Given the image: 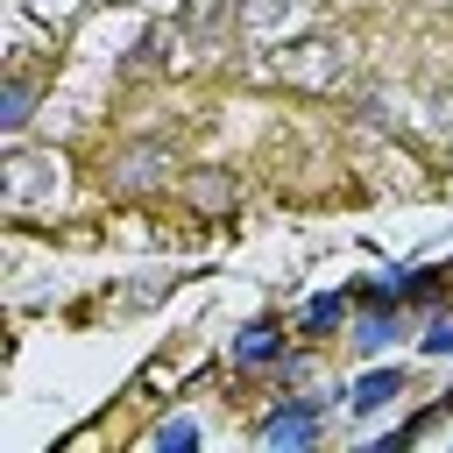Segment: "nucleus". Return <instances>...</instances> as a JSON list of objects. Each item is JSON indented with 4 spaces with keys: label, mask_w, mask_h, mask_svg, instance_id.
<instances>
[{
    "label": "nucleus",
    "mask_w": 453,
    "mask_h": 453,
    "mask_svg": "<svg viewBox=\"0 0 453 453\" xmlns=\"http://www.w3.org/2000/svg\"><path fill=\"white\" fill-rule=\"evenodd\" d=\"M311 432H319V403H311V396L283 403V411H276V418L262 425V439H269V446H304Z\"/></svg>",
    "instance_id": "1"
},
{
    "label": "nucleus",
    "mask_w": 453,
    "mask_h": 453,
    "mask_svg": "<svg viewBox=\"0 0 453 453\" xmlns=\"http://www.w3.org/2000/svg\"><path fill=\"white\" fill-rule=\"evenodd\" d=\"M283 354V333L276 326H248L241 340H234V361H248V368H262V361H276Z\"/></svg>",
    "instance_id": "2"
},
{
    "label": "nucleus",
    "mask_w": 453,
    "mask_h": 453,
    "mask_svg": "<svg viewBox=\"0 0 453 453\" xmlns=\"http://www.w3.org/2000/svg\"><path fill=\"white\" fill-rule=\"evenodd\" d=\"M396 396H403V375L382 368V375H368V382L354 389V411H382V403H396Z\"/></svg>",
    "instance_id": "3"
},
{
    "label": "nucleus",
    "mask_w": 453,
    "mask_h": 453,
    "mask_svg": "<svg viewBox=\"0 0 453 453\" xmlns=\"http://www.w3.org/2000/svg\"><path fill=\"white\" fill-rule=\"evenodd\" d=\"M389 333H396V319H389V311H375V319H361V340H354V347H368V354H375V347H389Z\"/></svg>",
    "instance_id": "4"
},
{
    "label": "nucleus",
    "mask_w": 453,
    "mask_h": 453,
    "mask_svg": "<svg viewBox=\"0 0 453 453\" xmlns=\"http://www.w3.org/2000/svg\"><path fill=\"white\" fill-rule=\"evenodd\" d=\"M191 198H198L205 212H219V205L234 198V184H219V177H198V184H191Z\"/></svg>",
    "instance_id": "5"
},
{
    "label": "nucleus",
    "mask_w": 453,
    "mask_h": 453,
    "mask_svg": "<svg viewBox=\"0 0 453 453\" xmlns=\"http://www.w3.org/2000/svg\"><path fill=\"white\" fill-rule=\"evenodd\" d=\"M340 311H347L340 297H311V311H304V326H311V333H326V326H340Z\"/></svg>",
    "instance_id": "6"
},
{
    "label": "nucleus",
    "mask_w": 453,
    "mask_h": 453,
    "mask_svg": "<svg viewBox=\"0 0 453 453\" xmlns=\"http://www.w3.org/2000/svg\"><path fill=\"white\" fill-rule=\"evenodd\" d=\"M149 170H156V149H142V156H127V163H120V184L134 191V184H149Z\"/></svg>",
    "instance_id": "7"
},
{
    "label": "nucleus",
    "mask_w": 453,
    "mask_h": 453,
    "mask_svg": "<svg viewBox=\"0 0 453 453\" xmlns=\"http://www.w3.org/2000/svg\"><path fill=\"white\" fill-rule=\"evenodd\" d=\"M0 120H7V127L28 120V85H7V113H0Z\"/></svg>",
    "instance_id": "8"
},
{
    "label": "nucleus",
    "mask_w": 453,
    "mask_h": 453,
    "mask_svg": "<svg viewBox=\"0 0 453 453\" xmlns=\"http://www.w3.org/2000/svg\"><path fill=\"white\" fill-rule=\"evenodd\" d=\"M425 354H453V326H432L425 333Z\"/></svg>",
    "instance_id": "9"
}]
</instances>
